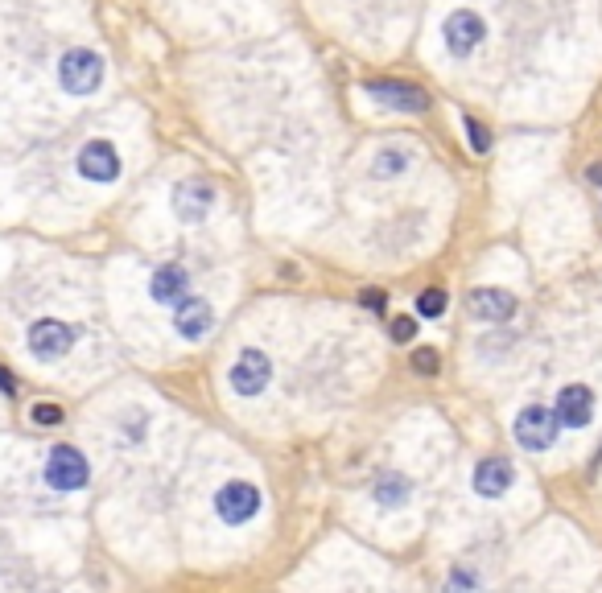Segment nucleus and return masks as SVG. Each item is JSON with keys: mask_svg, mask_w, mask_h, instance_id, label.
Returning <instances> with one entry per match:
<instances>
[{"mask_svg": "<svg viewBox=\"0 0 602 593\" xmlns=\"http://www.w3.org/2000/svg\"><path fill=\"white\" fill-rule=\"evenodd\" d=\"M58 83L71 95H91L99 83H104V58L91 50H71L58 62Z\"/></svg>", "mask_w": 602, "mask_h": 593, "instance_id": "f257e3e1", "label": "nucleus"}, {"mask_svg": "<svg viewBox=\"0 0 602 593\" xmlns=\"http://www.w3.org/2000/svg\"><path fill=\"white\" fill-rule=\"evenodd\" d=\"M557 429H561L557 412H553V408H541V404H528V408L516 416V441H520L524 449H532V453L549 449V445L557 441Z\"/></svg>", "mask_w": 602, "mask_h": 593, "instance_id": "f03ea898", "label": "nucleus"}, {"mask_svg": "<svg viewBox=\"0 0 602 593\" xmlns=\"http://www.w3.org/2000/svg\"><path fill=\"white\" fill-rule=\"evenodd\" d=\"M75 338H79V330L75 326H66V322H58V318H42V322H33L29 326V355L33 359H62L66 351L75 346Z\"/></svg>", "mask_w": 602, "mask_h": 593, "instance_id": "7ed1b4c3", "label": "nucleus"}, {"mask_svg": "<svg viewBox=\"0 0 602 593\" xmlns=\"http://www.w3.org/2000/svg\"><path fill=\"white\" fill-rule=\"evenodd\" d=\"M91 470H87V458L75 449V445H54L50 449V462H46V482L54 491H79L87 486Z\"/></svg>", "mask_w": 602, "mask_h": 593, "instance_id": "20e7f679", "label": "nucleus"}, {"mask_svg": "<svg viewBox=\"0 0 602 593\" xmlns=\"http://www.w3.org/2000/svg\"><path fill=\"white\" fill-rule=\"evenodd\" d=\"M215 511L227 523H248L260 511V491L252 482H227V486H219V495H215Z\"/></svg>", "mask_w": 602, "mask_h": 593, "instance_id": "39448f33", "label": "nucleus"}, {"mask_svg": "<svg viewBox=\"0 0 602 593\" xmlns=\"http://www.w3.org/2000/svg\"><path fill=\"white\" fill-rule=\"evenodd\" d=\"M269 379H273V363L260 351H244L236 359V367H231V388H236L240 396H260L264 388H269Z\"/></svg>", "mask_w": 602, "mask_h": 593, "instance_id": "423d86ee", "label": "nucleus"}, {"mask_svg": "<svg viewBox=\"0 0 602 593\" xmlns=\"http://www.w3.org/2000/svg\"><path fill=\"white\" fill-rule=\"evenodd\" d=\"M446 46H450V54H458V58H466L479 42H483V33H487V25H483V17L479 13H471V9H458V13H450L446 17Z\"/></svg>", "mask_w": 602, "mask_h": 593, "instance_id": "0eeeda50", "label": "nucleus"}, {"mask_svg": "<svg viewBox=\"0 0 602 593\" xmlns=\"http://www.w3.org/2000/svg\"><path fill=\"white\" fill-rule=\"evenodd\" d=\"M557 421L565 429H586L594 421V392L586 388V383H570L561 396H557Z\"/></svg>", "mask_w": 602, "mask_h": 593, "instance_id": "6e6552de", "label": "nucleus"}, {"mask_svg": "<svg viewBox=\"0 0 602 593\" xmlns=\"http://www.w3.org/2000/svg\"><path fill=\"white\" fill-rule=\"evenodd\" d=\"M367 95H376L388 108H400V112H425L429 108V91L413 87V83H388V79H376L367 83Z\"/></svg>", "mask_w": 602, "mask_h": 593, "instance_id": "1a4fd4ad", "label": "nucleus"}, {"mask_svg": "<svg viewBox=\"0 0 602 593\" xmlns=\"http://www.w3.org/2000/svg\"><path fill=\"white\" fill-rule=\"evenodd\" d=\"M211 326H215V309H211V301H203V297H186V301L178 305V313H174V330H178L186 342L207 338Z\"/></svg>", "mask_w": 602, "mask_h": 593, "instance_id": "9d476101", "label": "nucleus"}, {"mask_svg": "<svg viewBox=\"0 0 602 593\" xmlns=\"http://www.w3.org/2000/svg\"><path fill=\"white\" fill-rule=\"evenodd\" d=\"M149 293L157 305H182L190 297V276L182 264H161L149 281Z\"/></svg>", "mask_w": 602, "mask_h": 593, "instance_id": "9b49d317", "label": "nucleus"}, {"mask_svg": "<svg viewBox=\"0 0 602 593\" xmlns=\"http://www.w3.org/2000/svg\"><path fill=\"white\" fill-rule=\"evenodd\" d=\"M79 173H83V178H91V182H112L116 173H120L116 149H112L108 141H91V145H83V153H79Z\"/></svg>", "mask_w": 602, "mask_h": 593, "instance_id": "f8f14e48", "label": "nucleus"}, {"mask_svg": "<svg viewBox=\"0 0 602 593\" xmlns=\"http://www.w3.org/2000/svg\"><path fill=\"white\" fill-rule=\"evenodd\" d=\"M211 202H215L211 182H182V186L174 190V211H178V219H182V223H198V219H207Z\"/></svg>", "mask_w": 602, "mask_h": 593, "instance_id": "ddd939ff", "label": "nucleus"}, {"mask_svg": "<svg viewBox=\"0 0 602 593\" xmlns=\"http://www.w3.org/2000/svg\"><path fill=\"white\" fill-rule=\"evenodd\" d=\"M471 313L479 322H508L516 313V297L508 289H475L471 293Z\"/></svg>", "mask_w": 602, "mask_h": 593, "instance_id": "4468645a", "label": "nucleus"}, {"mask_svg": "<svg viewBox=\"0 0 602 593\" xmlns=\"http://www.w3.org/2000/svg\"><path fill=\"white\" fill-rule=\"evenodd\" d=\"M512 482H516V470H512V462H504V458H487V462H479V470H475V491H479L483 499L508 495Z\"/></svg>", "mask_w": 602, "mask_h": 593, "instance_id": "2eb2a0df", "label": "nucleus"}, {"mask_svg": "<svg viewBox=\"0 0 602 593\" xmlns=\"http://www.w3.org/2000/svg\"><path fill=\"white\" fill-rule=\"evenodd\" d=\"M409 478L405 474H384L380 482H376V503L380 507H405L409 503Z\"/></svg>", "mask_w": 602, "mask_h": 593, "instance_id": "dca6fc26", "label": "nucleus"}, {"mask_svg": "<svg viewBox=\"0 0 602 593\" xmlns=\"http://www.w3.org/2000/svg\"><path fill=\"white\" fill-rule=\"evenodd\" d=\"M405 165H409V153H405V149H384V153L376 157V173H380V178L405 173Z\"/></svg>", "mask_w": 602, "mask_h": 593, "instance_id": "f3484780", "label": "nucleus"}, {"mask_svg": "<svg viewBox=\"0 0 602 593\" xmlns=\"http://www.w3.org/2000/svg\"><path fill=\"white\" fill-rule=\"evenodd\" d=\"M446 593H483V581L471 569H454L446 577Z\"/></svg>", "mask_w": 602, "mask_h": 593, "instance_id": "a211bd4d", "label": "nucleus"}, {"mask_svg": "<svg viewBox=\"0 0 602 593\" xmlns=\"http://www.w3.org/2000/svg\"><path fill=\"white\" fill-rule=\"evenodd\" d=\"M417 313H421V318H442V313H446V293L442 289H425L417 297Z\"/></svg>", "mask_w": 602, "mask_h": 593, "instance_id": "6ab92c4d", "label": "nucleus"}, {"mask_svg": "<svg viewBox=\"0 0 602 593\" xmlns=\"http://www.w3.org/2000/svg\"><path fill=\"white\" fill-rule=\"evenodd\" d=\"M438 351H433V346H421V351H413V371L417 375H438Z\"/></svg>", "mask_w": 602, "mask_h": 593, "instance_id": "aec40b11", "label": "nucleus"}, {"mask_svg": "<svg viewBox=\"0 0 602 593\" xmlns=\"http://www.w3.org/2000/svg\"><path fill=\"white\" fill-rule=\"evenodd\" d=\"M466 141H471L475 153H487V149H491V136H487V128H483L475 116H466Z\"/></svg>", "mask_w": 602, "mask_h": 593, "instance_id": "412c9836", "label": "nucleus"}, {"mask_svg": "<svg viewBox=\"0 0 602 593\" xmlns=\"http://www.w3.org/2000/svg\"><path fill=\"white\" fill-rule=\"evenodd\" d=\"M33 421H38V425H62V408L38 404V408H33Z\"/></svg>", "mask_w": 602, "mask_h": 593, "instance_id": "4be33fe9", "label": "nucleus"}, {"mask_svg": "<svg viewBox=\"0 0 602 593\" xmlns=\"http://www.w3.org/2000/svg\"><path fill=\"white\" fill-rule=\"evenodd\" d=\"M413 334H417V322H413V318H396V322H392V338H396V342H409Z\"/></svg>", "mask_w": 602, "mask_h": 593, "instance_id": "5701e85b", "label": "nucleus"}, {"mask_svg": "<svg viewBox=\"0 0 602 593\" xmlns=\"http://www.w3.org/2000/svg\"><path fill=\"white\" fill-rule=\"evenodd\" d=\"M359 301H363L367 309H384V293H380V289H363Z\"/></svg>", "mask_w": 602, "mask_h": 593, "instance_id": "b1692460", "label": "nucleus"}, {"mask_svg": "<svg viewBox=\"0 0 602 593\" xmlns=\"http://www.w3.org/2000/svg\"><path fill=\"white\" fill-rule=\"evenodd\" d=\"M0 392H5V396H13V392H17V383H13V375H9L5 367H0Z\"/></svg>", "mask_w": 602, "mask_h": 593, "instance_id": "393cba45", "label": "nucleus"}, {"mask_svg": "<svg viewBox=\"0 0 602 593\" xmlns=\"http://www.w3.org/2000/svg\"><path fill=\"white\" fill-rule=\"evenodd\" d=\"M590 182H594V186H602V165H590Z\"/></svg>", "mask_w": 602, "mask_h": 593, "instance_id": "a878e982", "label": "nucleus"}]
</instances>
